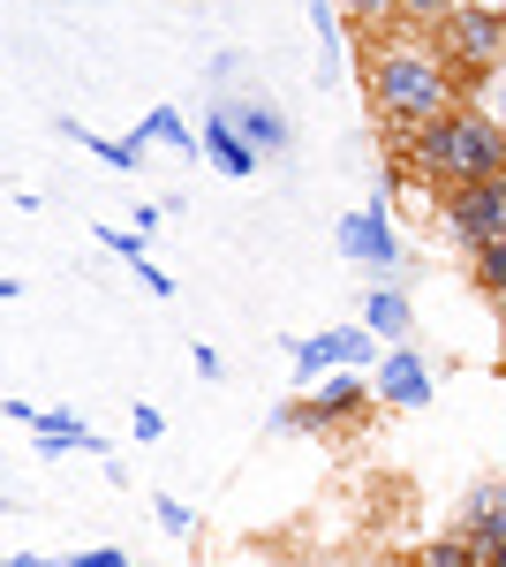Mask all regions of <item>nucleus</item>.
I'll list each match as a JSON object with an SVG mask.
<instances>
[{
    "label": "nucleus",
    "instance_id": "32",
    "mask_svg": "<svg viewBox=\"0 0 506 567\" xmlns=\"http://www.w3.org/2000/svg\"><path fill=\"white\" fill-rule=\"evenodd\" d=\"M393 567H423V560H393Z\"/></svg>",
    "mask_w": 506,
    "mask_h": 567
},
{
    "label": "nucleus",
    "instance_id": "21",
    "mask_svg": "<svg viewBox=\"0 0 506 567\" xmlns=\"http://www.w3.org/2000/svg\"><path fill=\"white\" fill-rule=\"evenodd\" d=\"M340 16L363 31V23H385V16H401V0H340Z\"/></svg>",
    "mask_w": 506,
    "mask_h": 567
},
{
    "label": "nucleus",
    "instance_id": "17",
    "mask_svg": "<svg viewBox=\"0 0 506 567\" xmlns=\"http://www.w3.org/2000/svg\"><path fill=\"white\" fill-rule=\"evenodd\" d=\"M91 243H106L122 265H144V258H152V235H144V227H106V219H99V227H91Z\"/></svg>",
    "mask_w": 506,
    "mask_h": 567
},
{
    "label": "nucleus",
    "instance_id": "1",
    "mask_svg": "<svg viewBox=\"0 0 506 567\" xmlns=\"http://www.w3.org/2000/svg\"><path fill=\"white\" fill-rule=\"evenodd\" d=\"M371 106H379L393 130H423L438 122L446 106H462V69L416 39H385L371 53Z\"/></svg>",
    "mask_w": 506,
    "mask_h": 567
},
{
    "label": "nucleus",
    "instance_id": "12",
    "mask_svg": "<svg viewBox=\"0 0 506 567\" xmlns=\"http://www.w3.org/2000/svg\"><path fill=\"white\" fill-rule=\"evenodd\" d=\"M128 136H144V144H167V152H182V159H189V152H205V130H189V122H182V106H152V114H144V122H136Z\"/></svg>",
    "mask_w": 506,
    "mask_h": 567
},
{
    "label": "nucleus",
    "instance_id": "16",
    "mask_svg": "<svg viewBox=\"0 0 506 567\" xmlns=\"http://www.w3.org/2000/svg\"><path fill=\"white\" fill-rule=\"evenodd\" d=\"M423 567H484V537L476 529H446V537H431L416 553Z\"/></svg>",
    "mask_w": 506,
    "mask_h": 567
},
{
    "label": "nucleus",
    "instance_id": "28",
    "mask_svg": "<svg viewBox=\"0 0 506 567\" xmlns=\"http://www.w3.org/2000/svg\"><path fill=\"white\" fill-rule=\"evenodd\" d=\"M189 371H197V379H227V363H219V349H205V341L189 349Z\"/></svg>",
    "mask_w": 506,
    "mask_h": 567
},
{
    "label": "nucleus",
    "instance_id": "9",
    "mask_svg": "<svg viewBox=\"0 0 506 567\" xmlns=\"http://www.w3.org/2000/svg\"><path fill=\"white\" fill-rule=\"evenodd\" d=\"M219 106H227V114L242 122V136H250L265 159H280V152L296 144V122H288V114H280L272 99H242V106H235V99H219Z\"/></svg>",
    "mask_w": 506,
    "mask_h": 567
},
{
    "label": "nucleus",
    "instance_id": "19",
    "mask_svg": "<svg viewBox=\"0 0 506 567\" xmlns=\"http://www.w3.org/2000/svg\"><path fill=\"white\" fill-rule=\"evenodd\" d=\"M272 432H333V424H326V409L302 393V401H280V409H272Z\"/></svg>",
    "mask_w": 506,
    "mask_h": 567
},
{
    "label": "nucleus",
    "instance_id": "20",
    "mask_svg": "<svg viewBox=\"0 0 506 567\" xmlns=\"http://www.w3.org/2000/svg\"><path fill=\"white\" fill-rule=\"evenodd\" d=\"M310 31L326 45V61H340V0H310Z\"/></svg>",
    "mask_w": 506,
    "mask_h": 567
},
{
    "label": "nucleus",
    "instance_id": "34",
    "mask_svg": "<svg viewBox=\"0 0 506 567\" xmlns=\"http://www.w3.org/2000/svg\"><path fill=\"white\" fill-rule=\"evenodd\" d=\"M499 363H506V355H499Z\"/></svg>",
    "mask_w": 506,
    "mask_h": 567
},
{
    "label": "nucleus",
    "instance_id": "23",
    "mask_svg": "<svg viewBox=\"0 0 506 567\" xmlns=\"http://www.w3.org/2000/svg\"><path fill=\"white\" fill-rule=\"evenodd\" d=\"M476 106H484V114H492V122L506 130V61L492 69V76H484V91H476Z\"/></svg>",
    "mask_w": 506,
    "mask_h": 567
},
{
    "label": "nucleus",
    "instance_id": "8",
    "mask_svg": "<svg viewBox=\"0 0 506 567\" xmlns=\"http://www.w3.org/2000/svg\"><path fill=\"white\" fill-rule=\"evenodd\" d=\"M205 159H211L227 182H250L257 167H265V152L242 136V122H235L227 106H211V114H205Z\"/></svg>",
    "mask_w": 506,
    "mask_h": 567
},
{
    "label": "nucleus",
    "instance_id": "33",
    "mask_svg": "<svg viewBox=\"0 0 506 567\" xmlns=\"http://www.w3.org/2000/svg\"><path fill=\"white\" fill-rule=\"evenodd\" d=\"M499 303H506V296H499Z\"/></svg>",
    "mask_w": 506,
    "mask_h": 567
},
{
    "label": "nucleus",
    "instance_id": "3",
    "mask_svg": "<svg viewBox=\"0 0 506 567\" xmlns=\"http://www.w3.org/2000/svg\"><path fill=\"white\" fill-rule=\"evenodd\" d=\"M438 53L462 69V91H484V76L506 61V8H484V0H462L446 23H438Z\"/></svg>",
    "mask_w": 506,
    "mask_h": 567
},
{
    "label": "nucleus",
    "instance_id": "29",
    "mask_svg": "<svg viewBox=\"0 0 506 567\" xmlns=\"http://www.w3.org/2000/svg\"><path fill=\"white\" fill-rule=\"evenodd\" d=\"M484 567H506V529L492 537V545H484Z\"/></svg>",
    "mask_w": 506,
    "mask_h": 567
},
{
    "label": "nucleus",
    "instance_id": "10",
    "mask_svg": "<svg viewBox=\"0 0 506 567\" xmlns=\"http://www.w3.org/2000/svg\"><path fill=\"white\" fill-rule=\"evenodd\" d=\"M39 454H53V462L61 454H106V439L91 432L76 409H53V416H39Z\"/></svg>",
    "mask_w": 506,
    "mask_h": 567
},
{
    "label": "nucleus",
    "instance_id": "15",
    "mask_svg": "<svg viewBox=\"0 0 506 567\" xmlns=\"http://www.w3.org/2000/svg\"><path fill=\"white\" fill-rule=\"evenodd\" d=\"M363 326H371L379 341H401V333L416 326V310H409L401 288H371V296H363Z\"/></svg>",
    "mask_w": 506,
    "mask_h": 567
},
{
    "label": "nucleus",
    "instance_id": "18",
    "mask_svg": "<svg viewBox=\"0 0 506 567\" xmlns=\"http://www.w3.org/2000/svg\"><path fill=\"white\" fill-rule=\"evenodd\" d=\"M468 272H476L484 296H506V235H499V243H484V250H468Z\"/></svg>",
    "mask_w": 506,
    "mask_h": 567
},
{
    "label": "nucleus",
    "instance_id": "13",
    "mask_svg": "<svg viewBox=\"0 0 506 567\" xmlns=\"http://www.w3.org/2000/svg\"><path fill=\"white\" fill-rule=\"evenodd\" d=\"M61 136H69V144H84L91 159H106V167H144V152H152V144H144V136H91L84 122H61Z\"/></svg>",
    "mask_w": 506,
    "mask_h": 567
},
{
    "label": "nucleus",
    "instance_id": "22",
    "mask_svg": "<svg viewBox=\"0 0 506 567\" xmlns=\"http://www.w3.org/2000/svg\"><path fill=\"white\" fill-rule=\"evenodd\" d=\"M128 432L144 439V446H159V439H167V416H159L152 401H136V409H128Z\"/></svg>",
    "mask_w": 506,
    "mask_h": 567
},
{
    "label": "nucleus",
    "instance_id": "25",
    "mask_svg": "<svg viewBox=\"0 0 506 567\" xmlns=\"http://www.w3.org/2000/svg\"><path fill=\"white\" fill-rule=\"evenodd\" d=\"M152 515H159V529H167V537H189V529H197V515H189L182 499H159Z\"/></svg>",
    "mask_w": 506,
    "mask_h": 567
},
{
    "label": "nucleus",
    "instance_id": "30",
    "mask_svg": "<svg viewBox=\"0 0 506 567\" xmlns=\"http://www.w3.org/2000/svg\"><path fill=\"white\" fill-rule=\"evenodd\" d=\"M8 567H53V560H39V553H16V560H8Z\"/></svg>",
    "mask_w": 506,
    "mask_h": 567
},
{
    "label": "nucleus",
    "instance_id": "2",
    "mask_svg": "<svg viewBox=\"0 0 506 567\" xmlns=\"http://www.w3.org/2000/svg\"><path fill=\"white\" fill-rule=\"evenodd\" d=\"M416 167L438 189H468V182L506 175V130L484 114V106H446L438 122L416 130Z\"/></svg>",
    "mask_w": 506,
    "mask_h": 567
},
{
    "label": "nucleus",
    "instance_id": "26",
    "mask_svg": "<svg viewBox=\"0 0 506 567\" xmlns=\"http://www.w3.org/2000/svg\"><path fill=\"white\" fill-rule=\"evenodd\" d=\"M454 8H462V0H401V16H409V23H446Z\"/></svg>",
    "mask_w": 506,
    "mask_h": 567
},
{
    "label": "nucleus",
    "instance_id": "6",
    "mask_svg": "<svg viewBox=\"0 0 506 567\" xmlns=\"http://www.w3.org/2000/svg\"><path fill=\"white\" fill-rule=\"evenodd\" d=\"M446 227L462 250H484L506 235V175L492 182H468V189H446Z\"/></svg>",
    "mask_w": 506,
    "mask_h": 567
},
{
    "label": "nucleus",
    "instance_id": "24",
    "mask_svg": "<svg viewBox=\"0 0 506 567\" xmlns=\"http://www.w3.org/2000/svg\"><path fill=\"white\" fill-rule=\"evenodd\" d=\"M53 567H136L122 553V545H91V553H69V560H53Z\"/></svg>",
    "mask_w": 506,
    "mask_h": 567
},
{
    "label": "nucleus",
    "instance_id": "31",
    "mask_svg": "<svg viewBox=\"0 0 506 567\" xmlns=\"http://www.w3.org/2000/svg\"><path fill=\"white\" fill-rule=\"evenodd\" d=\"M235 567H272V560H257V553H250V560H235Z\"/></svg>",
    "mask_w": 506,
    "mask_h": 567
},
{
    "label": "nucleus",
    "instance_id": "27",
    "mask_svg": "<svg viewBox=\"0 0 506 567\" xmlns=\"http://www.w3.org/2000/svg\"><path fill=\"white\" fill-rule=\"evenodd\" d=\"M136 280H144V296H174V272H167V265H152V258L136 265Z\"/></svg>",
    "mask_w": 506,
    "mask_h": 567
},
{
    "label": "nucleus",
    "instance_id": "11",
    "mask_svg": "<svg viewBox=\"0 0 506 567\" xmlns=\"http://www.w3.org/2000/svg\"><path fill=\"white\" fill-rule=\"evenodd\" d=\"M371 393H379V386H363V371H326V379L310 386V401L326 409V424H348V416H363Z\"/></svg>",
    "mask_w": 506,
    "mask_h": 567
},
{
    "label": "nucleus",
    "instance_id": "14",
    "mask_svg": "<svg viewBox=\"0 0 506 567\" xmlns=\"http://www.w3.org/2000/svg\"><path fill=\"white\" fill-rule=\"evenodd\" d=\"M462 529H476V537H484V545H492V537H499L506 529V484H468V499H462Z\"/></svg>",
    "mask_w": 506,
    "mask_h": 567
},
{
    "label": "nucleus",
    "instance_id": "5",
    "mask_svg": "<svg viewBox=\"0 0 506 567\" xmlns=\"http://www.w3.org/2000/svg\"><path fill=\"white\" fill-rule=\"evenodd\" d=\"M340 258L363 265V272H393V265H409V243H401V227H393V197H371L363 213L340 219Z\"/></svg>",
    "mask_w": 506,
    "mask_h": 567
},
{
    "label": "nucleus",
    "instance_id": "7",
    "mask_svg": "<svg viewBox=\"0 0 506 567\" xmlns=\"http://www.w3.org/2000/svg\"><path fill=\"white\" fill-rule=\"evenodd\" d=\"M431 393H438V371H431L416 349L393 341V349L379 355V401H385V409H423Z\"/></svg>",
    "mask_w": 506,
    "mask_h": 567
},
{
    "label": "nucleus",
    "instance_id": "4",
    "mask_svg": "<svg viewBox=\"0 0 506 567\" xmlns=\"http://www.w3.org/2000/svg\"><path fill=\"white\" fill-rule=\"evenodd\" d=\"M288 363H296L302 386H318L326 371H363V363H379V333H371V326H326V333H296V341H288Z\"/></svg>",
    "mask_w": 506,
    "mask_h": 567
}]
</instances>
